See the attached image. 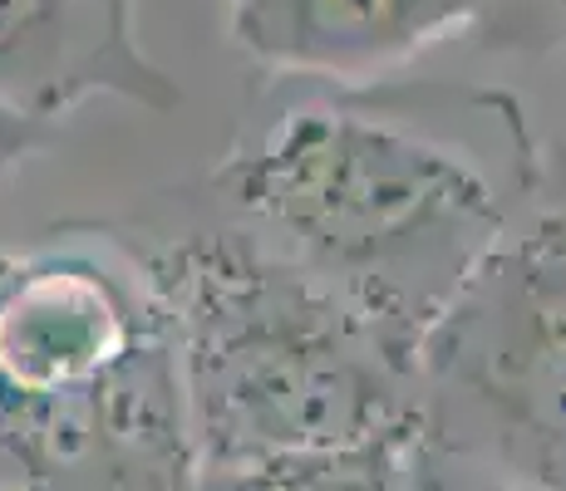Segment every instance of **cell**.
Returning <instances> with one entry per match:
<instances>
[{"label": "cell", "mask_w": 566, "mask_h": 491, "mask_svg": "<svg viewBox=\"0 0 566 491\" xmlns=\"http://www.w3.org/2000/svg\"><path fill=\"white\" fill-rule=\"evenodd\" d=\"M118 236L168 320L198 467L276 472L419 433L413 359L252 226Z\"/></svg>", "instance_id": "obj_1"}, {"label": "cell", "mask_w": 566, "mask_h": 491, "mask_svg": "<svg viewBox=\"0 0 566 491\" xmlns=\"http://www.w3.org/2000/svg\"><path fill=\"white\" fill-rule=\"evenodd\" d=\"M163 305L118 232L0 246V491H182Z\"/></svg>", "instance_id": "obj_2"}, {"label": "cell", "mask_w": 566, "mask_h": 491, "mask_svg": "<svg viewBox=\"0 0 566 491\" xmlns=\"http://www.w3.org/2000/svg\"><path fill=\"white\" fill-rule=\"evenodd\" d=\"M212 182L261 242L340 290L409 359L507 226L468 152L331 104L291 108Z\"/></svg>", "instance_id": "obj_3"}, {"label": "cell", "mask_w": 566, "mask_h": 491, "mask_svg": "<svg viewBox=\"0 0 566 491\" xmlns=\"http://www.w3.org/2000/svg\"><path fill=\"white\" fill-rule=\"evenodd\" d=\"M419 433L566 491V216L503 226L413 349Z\"/></svg>", "instance_id": "obj_4"}, {"label": "cell", "mask_w": 566, "mask_h": 491, "mask_svg": "<svg viewBox=\"0 0 566 491\" xmlns=\"http://www.w3.org/2000/svg\"><path fill=\"white\" fill-rule=\"evenodd\" d=\"M94 98L172 114L182 89L138 40V0H0V104L70 124Z\"/></svg>", "instance_id": "obj_5"}, {"label": "cell", "mask_w": 566, "mask_h": 491, "mask_svg": "<svg viewBox=\"0 0 566 491\" xmlns=\"http://www.w3.org/2000/svg\"><path fill=\"white\" fill-rule=\"evenodd\" d=\"M488 10L493 0H222V30L261 74L365 89Z\"/></svg>", "instance_id": "obj_6"}, {"label": "cell", "mask_w": 566, "mask_h": 491, "mask_svg": "<svg viewBox=\"0 0 566 491\" xmlns=\"http://www.w3.org/2000/svg\"><path fill=\"white\" fill-rule=\"evenodd\" d=\"M405 491H532V487H522L503 472H488V467L468 462V457L449 452V447L429 442L419 433V442H413V452H409Z\"/></svg>", "instance_id": "obj_7"}, {"label": "cell", "mask_w": 566, "mask_h": 491, "mask_svg": "<svg viewBox=\"0 0 566 491\" xmlns=\"http://www.w3.org/2000/svg\"><path fill=\"white\" fill-rule=\"evenodd\" d=\"M60 134H64V124H45V118H30V114H20V108L0 104V192L35 158H45V152L60 143Z\"/></svg>", "instance_id": "obj_8"}, {"label": "cell", "mask_w": 566, "mask_h": 491, "mask_svg": "<svg viewBox=\"0 0 566 491\" xmlns=\"http://www.w3.org/2000/svg\"><path fill=\"white\" fill-rule=\"evenodd\" d=\"M182 491H271L256 472H237V467H192Z\"/></svg>", "instance_id": "obj_9"}]
</instances>
